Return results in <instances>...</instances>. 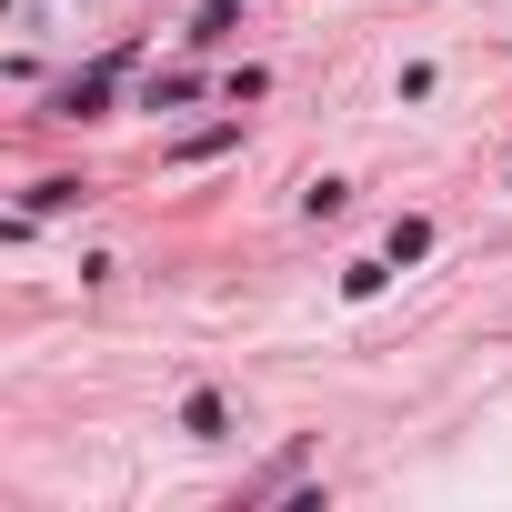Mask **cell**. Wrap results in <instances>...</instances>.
Instances as JSON below:
<instances>
[{
	"label": "cell",
	"mask_w": 512,
	"mask_h": 512,
	"mask_svg": "<svg viewBox=\"0 0 512 512\" xmlns=\"http://www.w3.org/2000/svg\"><path fill=\"white\" fill-rule=\"evenodd\" d=\"M111 81H121V61H101V71L61 81V91H51V111H61V121H91V111H111Z\"/></svg>",
	"instance_id": "1"
},
{
	"label": "cell",
	"mask_w": 512,
	"mask_h": 512,
	"mask_svg": "<svg viewBox=\"0 0 512 512\" xmlns=\"http://www.w3.org/2000/svg\"><path fill=\"white\" fill-rule=\"evenodd\" d=\"M432 251V221H392V262H422Z\"/></svg>",
	"instance_id": "3"
},
{
	"label": "cell",
	"mask_w": 512,
	"mask_h": 512,
	"mask_svg": "<svg viewBox=\"0 0 512 512\" xmlns=\"http://www.w3.org/2000/svg\"><path fill=\"white\" fill-rule=\"evenodd\" d=\"M181 432H201V442H221V432H231V412H221V392H191V402H181Z\"/></svg>",
	"instance_id": "2"
}]
</instances>
